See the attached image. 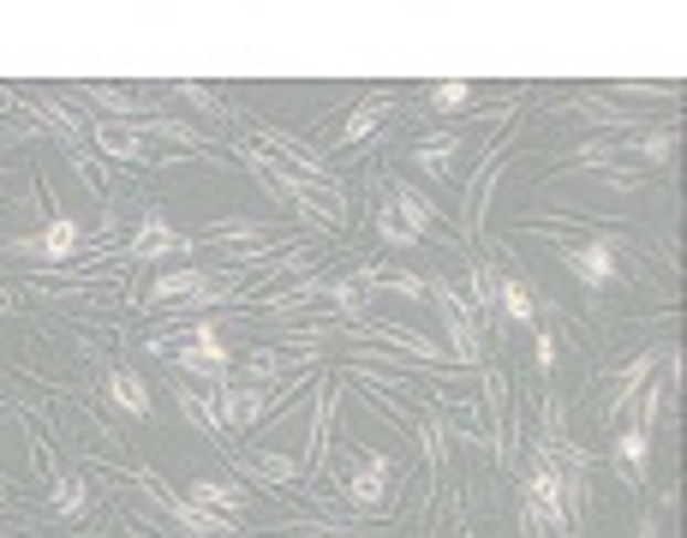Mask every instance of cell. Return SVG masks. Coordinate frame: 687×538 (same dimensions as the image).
<instances>
[{
    "label": "cell",
    "mask_w": 687,
    "mask_h": 538,
    "mask_svg": "<svg viewBox=\"0 0 687 538\" xmlns=\"http://www.w3.org/2000/svg\"><path fill=\"white\" fill-rule=\"evenodd\" d=\"M240 156L252 162V173H257V180H263V186H275V192H282L287 203H294V210H299L311 228H341V210H329V203H317V192H324V186H311L305 173H287L282 162H275V156H263V150H240ZM335 198H341V192H335Z\"/></svg>",
    "instance_id": "cell-1"
},
{
    "label": "cell",
    "mask_w": 687,
    "mask_h": 538,
    "mask_svg": "<svg viewBox=\"0 0 687 538\" xmlns=\"http://www.w3.org/2000/svg\"><path fill=\"white\" fill-rule=\"evenodd\" d=\"M7 252H12V257H24V264H61V257L78 252V222H72V215H54V222L42 228V234L12 240Z\"/></svg>",
    "instance_id": "cell-2"
},
{
    "label": "cell",
    "mask_w": 687,
    "mask_h": 538,
    "mask_svg": "<svg viewBox=\"0 0 687 538\" xmlns=\"http://www.w3.org/2000/svg\"><path fill=\"white\" fill-rule=\"evenodd\" d=\"M425 294L436 299V312H443L448 336H455V359H466V366H473V359H478V329H473V312H466V299H461L448 282H425Z\"/></svg>",
    "instance_id": "cell-3"
},
{
    "label": "cell",
    "mask_w": 687,
    "mask_h": 538,
    "mask_svg": "<svg viewBox=\"0 0 687 538\" xmlns=\"http://www.w3.org/2000/svg\"><path fill=\"white\" fill-rule=\"evenodd\" d=\"M562 257H568V270H574L580 282L592 287V294H598V287H610V282H616V275H622V257H616V245H610V240H586V245H568Z\"/></svg>",
    "instance_id": "cell-4"
},
{
    "label": "cell",
    "mask_w": 687,
    "mask_h": 538,
    "mask_svg": "<svg viewBox=\"0 0 687 538\" xmlns=\"http://www.w3.org/2000/svg\"><path fill=\"white\" fill-rule=\"evenodd\" d=\"M180 366L192 371V377H222V371L233 366V354L222 347V329H215V324H198L192 336H186V347H180Z\"/></svg>",
    "instance_id": "cell-5"
},
{
    "label": "cell",
    "mask_w": 687,
    "mask_h": 538,
    "mask_svg": "<svg viewBox=\"0 0 687 538\" xmlns=\"http://www.w3.org/2000/svg\"><path fill=\"white\" fill-rule=\"evenodd\" d=\"M173 252H192V240L173 234L162 210H144L138 234H131V257H144V264H156V257H173Z\"/></svg>",
    "instance_id": "cell-6"
},
{
    "label": "cell",
    "mask_w": 687,
    "mask_h": 538,
    "mask_svg": "<svg viewBox=\"0 0 687 538\" xmlns=\"http://www.w3.org/2000/svg\"><path fill=\"white\" fill-rule=\"evenodd\" d=\"M389 485H394V461L389 455H364V467L347 478V503H353V508H377L389 497Z\"/></svg>",
    "instance_id": "cell-7"
},
{
    "label": "cell",
    "mask_w": 687,
    "mask_h": 538,
    "mask_svg": "<svg viewBox=\"0 0 687 538\" xmlns=\"http://www.w3.org/2000/svg\"><path fill=\"white\" fill-rule=\"evenodd\" d=\"M263 401H269V389H257V383L222 389V395H215V425H233V431H245V425H252V419L263 413Z\"/></svg>",
    "instance_id": "cell-8"
},
{
    "label": "cell",
    "mask_w": 687,
    "mask_h": 538,
    "mask_svg": "<svg viewBox=\"0 0 687 538\" xmlns=\"http://www.w3.org/2000/svg\"><path fill=\"white\" fill-rule=\"evenodd\" d=\"M192 294V305H210V299H222L210 287V275L203 270H173V275H162V282L150 287V305H168V299H186Z\"/></svg>",
    "instance_id": "cell-9"
},
{
    "label": "cell",
    "mask_w": 687,
    "mask_h": 538,
    "mask_svg": "<svg viewBox=\"0 0 687 538\" xmlns=\"http://www.w3.org/2000/svg\"><path fill=\"white\" fill-rule=\"evenodd\" d=\"M383 210H389V215H394V222H401L413 240H425V234H431V222H436V215H431V203L419 198L413 186H389V203H383Z\"/></svg>",
    "instance_id": "cell-10"
},
{
    "label": "cell",
    "mask_w": 687,
    "mask_h": 538,
    "mask_svg": "<svg viewBox=\"0 0 687 538\" xmlns=\"http://www.w3.org/2000/svg\"><path fill=\"white\" fill-rule=\"evenodd\" d=\"M91 138H96V150H108L114 162H144V133H131V126H120V120H96L91 126Z\"/></svg>",
    "instance_id": "cell-11"
},
{
    "label": "cell",
    "mask_w": 687,
    "mask_h": 538,
    "mask_svg": "<svg viewBox=\"0 0 687 538\" xmlns=\"http://www.w3.org/2000/svg\"><path fill=\"white\" fill-rule=\"evenodd\" d=\"M353 282H359V294H364V287H371V294H406V299H419V294H425V275H413V270H389V264L359 270Z\"/></svg>",
    "instance_id": "cell-12"
},
{
    "label": "cell",
    "mask_w": 687,
    "mask_h": 538,
    "mask_svg": "<svg viewBox=\"0 0 687 538\" xmlns=\"http://www.w3.org/2000/svg\"><path fill=\"white\" fill-rule=\"evenodd\" d=\"M108 401L120 407V413H131V419H150V389H144V377L138 371H108Z\"/></svg>",
    "instance_id": "cell-13"
},
{
    "label": "cell",
    "mask_w": 687,
    "mask_h": 538,
    "mask_svg": "<svg viewBox=\"0 0 687 538\" xmlns=\"http://www.w3.org/2000/svg\"><path fill=\"white\" fill-rule=\"evenodd\" d=\"M496 312H503L508 324H532V317H538V294L526 282H515V275H496Z\"/></svg>",
    "instance_id": "cell-14"
},
{
    "label": "cell",
    "mask_w": 687,
    "mask_h": 538,
    "mask_svg": "<svg viewBox=\"0 0 687 538\" xmlns=\"http://www.w3.org/2000/svg\"><path fill=\"white\" fill-rule=\"evenodd\" d=\"M186 503L215 508V515H240V508H245V490L228 485V478H192V497H186Z\"/></svg>",
    "instance_id": "cell-15"
},
{
    "label": "cell",
    "mask_w": 687,
    "mask_h": 538,
    "mask_svg": "<svg viewBox=\"0 0 687 538\" xmlns=\"http://www.w3.org/2000/svg\"><path fill=\"white\" fill-rule=\"evenodd\" d=\"M652 371H657V354H640L634 366H627V371L616 377V401H610V419H622L627 407H634V395L646 389V377H652Z\"/></svg>",
    "instance_id": "cell-16"
},
{
    "label": "cell",
    "mask_w": 687,
    "mask_h": 538,
    "mask_svg": "<svg viewBox=\"0 0 687 538\" xmlns=\"http://www.w3.org/2000/svg\"><path fill=\"white\" fill-rule=\"evenodd\" d=\"M168 508L180 515V527H192V532H203V538H215V532L233 527V515H215V508H198V503H186V497H168Z\"/></svg>",
    "instance_id": "cell-17"
},
{
    "label": "cell",
    "mask_w": 687,
    "mask_h": 538,
    "mask_svg": "<svg viewBox=\"0 0 687 538\" xmlns=\"http://www.w3.org/2000/svg\"><path fill=\"white\" fill-rule=\"evenodd\" d=\"M31 114H36L42 126H49L54 138L66 144V150H84V138H91V133H84V126H78V120H72V114L61 108V102H42V108H31Z\"/></svg>",
    "instance_id": "cell-18"
},
{
    "label": "cell",
    "mask_w": 687,
    "mask_h": 538,
    "mask_svg": "<svg viewBox=\"0 0 687 538\" xmlns=\"http://www.w3.org/2000/svg\"><path fill=\"white\" fill-rule=\"evenodd\" d=\"M455 150H461V138H455V133H443V138L419 144V150H413V162L425 168L431 180H443V173H448V162H455Z\"/></svg>",
    "instance_id": "cell-19"
},
{
    "label": "cell",
    "mask_w": 687,
    "mask_h": 538,
    "mask_svg": "<svg viewBox=\"0 0 687 538\" xmlns=\"http://www.w3.org/2000/svg\"><path fill=\"white\" fill-rule=\"evenodd\" d=\"M676 126H657V133H640L634 144H627V156H646V162H669L676 156Z\"/></svg>",
    "instance_id": "cell-20"
},
{
    "label": "cell",
    "mask_w": 687,
    "mask_h": 538,
    "mask_svg": "<svg viewBox=\"0 0 687 538\" xmlns=\"http://www.w3.org/2000/svg\"><path fill=\"white\" fill-rule=\"evenodd\" d=\"M616 455L627 461V473H634V478H646V461H652V431L627 425V431H622V443H616Z\"/></svg>",
    "instance_id": "cell-21"
},
{
    "label": "cell",
    "mask_w": 687,
    "mask_h": 538,
    "mask_svg": "<svg viewBox=\"0 0 687 538\" xmlns=\"http://www.w3.org/2000/svg\"><path fill=\"white\" fill-rule=\"evenodd\" d=\"M383 108H389V102H359V108L347 114V126H341V144L371 138V133H377V120H383Z\"/></svg>",
    "instance_id": "cell-22"
},
{
    "label": "cell",
    "mask_w": 687,
    "mask_h": 538,
    "mask_svg": "<svg viewBox=\"0 0 687 538\" xmlns=\"http://www.w3.org/2000/svg\"><path fill=\"white\" fill-rule=\"evenodd\" d=\"M245 467L257 478H275V485H287V478H299V467L287 455H263V449H245Z\"/></svg>",
    "instance_id": "cell-23"
},
{
    "label": "cell",
    "mask_w": 687,
    "mask_h": 538,
    "mask_svg": "<svg viewBox=\"0 0 687 538\" xmlns=\"http://www.w3.org/2000/svg\"><path fill=\"white\" fill-rule=\"evenodd\" d=\"M324 294L335 299V312L347 317V324H359L364 317V299H359V282H324Z\"/></svg>",
    "instance_id": "cell-24"
},
{
    "label": "cell",
    "mask_w": 687,
    "mask_h": 538,
    "mask_svg": "<svg viewBox=\"0 0 687 538\" xmlns=\"http://www.w3.org/2000/svg\"><path fill=\"white\" fill-rule=\"evenodd\" d=\"M84 503H91V490H84V478H61L54 485V515H84Z\"/></svg>",
    "instance_id": "cell-25"
},
{
    "label": "cell",
    "mask_w": 687,
    "mask_h": 538,
    "mask_svg": "<svg viewBox=\"0 0 687 538\" xmlns=\"http://www.w3.org/2000/svg\"><path fill=\"white\" fill-rule=\"evenodd\" d=\"M84 96L102 102L108 114H120V120H126V114H138V108H131V96H126V91H114V84H84Z\"/></svg>",
    "instance_id": "cell-26"
},
{
    "label": "cell",
    "mask_w": 687,
    "mask_h": 538,
    "mask_svg": "<svg viewBox=\"0 0 687 538\" xmlns=\"http://www.w3.org/2000/svg\"><path fill=\"white\" fill-rule=\"evenodd\" d=\"M377 234H383V245H394V252H413V245H419V240H413V234H406V228H401V222H394V215H389V210H377Z\"/></svg>",
    "instance_id": "cell-27"
},
{
    "label": "cell",
    "mask_w": 687,
    "mask_h": 538,
    "mask_svg": "<svg viewBox=\"0 0 687 538\" xmlns=\"http://www.w3.org/2000/svg\"><path fill=\"white\" fill-rule=\"evenodd\" d=\"M180 96L192 102V108H203V114H228V108H222V96H215L210 84H192V78H180Z\"/></svg>",
    "instance_id": "cell-28"
},
{
    "label": "cell",
    "mask_w": 687,
    "mask_h": 538,
    "mask_svg": "<svg viewBox=\"0 0 687 538\" xmlns=\"http://www.w3.org/2000/svg\"><path fill=\"white\" fill-rule=\"evenodd\" d=\"M466 96H473V84H461V78H448V84H436V91H431L436 108H466Z\"/></svg>",
    "instance_id": "cell-29"
},
{
    "label": "cell",
    "mask_w": 687,
    "mask_h": 538,
    "mask_svg": "<svg viewBox=\"0 0 687 538\" xmlns=\"http://www.w3.org/2000/svg\"><path fill=\"white\" fill-rule=\"evenodd\" d=\"M275 371H282V359H275V354H269V347H263V354H252V383H257V389H263V383H269V377H275Z\"/></svg>",
    "instance_id": "cell-30"
},
{
    "label": "cell",
    "mask_w": 687,
    "mask_h": 538,
    "mask_svg": "<svg viewBox=\"0 0 687 538\" xmlns=\"http://www.w3.org/2000/svg\"><path fill=\"white\" fill-rule=\"evenodd\" d=\"M538 366H557V336H538Z\"/></svg>",
    "instance_id": "cell-31"
},
{
    "label": "cell",
    "mask_w": 687,
    "mask_h": 538,
    "mask_svg": "<svg viewBox=\"0 0 687 538\" xmlns=\"http://www.w3.org/2000/svg\"><path fill=\"white\" fill-rule=\"evenodd\" d=\"M520 527H526V538H545V520H538V515H526V508H520Z\"/></svg>",
    "instance_id": "cell-32"
},
{
    "label": "cell",
    "mask_w": 687,
    "mask_h": 538,
    "mask_svg": "<svg viewBox=\"0 0 687 538\" xmlns=\"http://www.w3.org/2000/svg\"><path fill=\"white\" fill-rule=\"evenodd\" d=\"M640 538H657V520H640Z\"/></svg>",
    "instance_id": "cell-33"
},
{
    "label": "cell",
    "mask_w": 687,
    "mask_h": 538,
    "mask_svg": "<svg viewBox=\"0 0 687 538\" xmlns=\"http://www.w3.org/2000/svg\"><path fill=\"white\" fill-rule=\"evenodd\" d=\"M0 305H7V287H0Z\"/></svg>",
    "instance_id": "cell-34"
}]
</instances>
